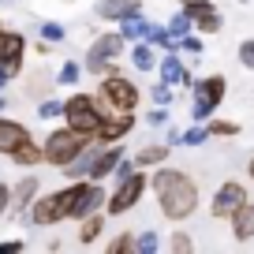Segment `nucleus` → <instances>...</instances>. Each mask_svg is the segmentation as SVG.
<instances>
[{"label":"nucleus","mask_w":254,"mask_h":254,"mask_svg":"<svg viewBox=\"0 0 254 254\" xmlns=\"http://www.w3.org/2000/svg\"><path fill=\"white\" fill-rule=\"evenodd\" d=\"M150 187H153L157 206H161V213H165L168 221H187V217L198 209V183L190 180L183 168H168V161L153 168Z\"/></svg>","instance_id":"1"},{"label":"nucleus","mask_w":254,"mask_h":254,"mask_svg":"<svg viewBox=\"0 0 254 254\" xmlns=\"http://www.w3.org/2000/svg\"><path fill=\"white\" fill-rule=\"evenodd\" d=\"M94 97H97V105H101L105 112H135L138 109V86L127 79V75H120V71L101 75Z\"/></svg>","instance_id":"2"},{"label":"nucleus","mask_w":254,"mask_h":254,"mask_svg":"<svg viewBox=\"0 0 254 254\" xmlns=\"http://www.w3.org/2000/svg\"><path fill=\"white\" fill-rule=\"evenodd\" d=\"M71 202H75V180H71V187H64V190L38 194V198L30 202V209H26V217H30V224H38V228L71 221Z\"/></svg>","instance_id":"3"},{"label":"nucleus","mask_w":254,"mask_h":254,"mask_svg":"<svg viewBox=\"0 0 254 254\" xmlns=\"http://www.w3.org/2000/svg\"><path fill=\"white\" fill-rule=\"evenodd\" d=\"M64 124L71 127V131H79L82 138H94L97 135V127L105 124V109L97 105L94 94H75L64 101Z\"/></svg>","instance_id":"4"},{"label":"nucleus","mask_w":254,"mask_h":254,"mask_svg":"<svg viewBox=\"0 0 254 254\" xmlns=\"http://www.w3.org/2000/svg\"><path fill=\"white\" fill-rule=\"evenodd\" d=\"M86 142H90V138H82L79 131H71L67 124L56 127V131H49L45 142H41V165H53V168L71 165V161L79 157V150H82Z\"/></svg>","instance_id":"5"},{"label":"nucleus","mask_w":254,"mask_h":254,"mask_svg":"<svg viewBox=\"0 0 254 254\" xmlns=\"http://www.w3.org/2000/svg\"><path fill=\"white\" fill-rule=\"evenodd\" d=\"M146 187H150V176H146L142 168H135L131 176L116 180V190L105 198V213H109V217H124L127 209L138 206V198L146 194Z\"/></svg>","instance_id":"6"},{"label":"nucleus","mask_w":254,"mask_h":254,"mask_svg":"<svg viewBox=\"0 0 254 254\" xmlns=\"http://www.w3.org/2000/svg\"><path fill=\"white\" fill-rule=\"evenodd\" d=\"M190 90H194L190 116H194V124H206V120L213 116L217 109H221L224 94H228V79H224V75H206V79L190 82Z\"/></svg>","instance_id":"7"},{"label":"nucleus","mask_w":254,"mask_h":254,"mask_svg":"<svg viewBox=\"0 0 254 254\" xmlns=\"http://www.w3.org/2000/svg\"><path fill=\"white\" fill-rule=\"evenodd\" d=\"M105 187L101 180H75V202H71V221H82L90 213H105Z\"/></svg>","instance_id":"8"},{"label":"nucleus","mask_w":254,"mask_h":254,"mask_svg":"<svg viewBox=\"0 0 254 254\" xmlns=\"http://www.w3.org/2000/svg\"><path fill=\"white\" fill-rule=\"evenodd\" d=\"M23 56H26V38L19 30H4L0 26V71L15 79L23 71Z\"/></svg>","instance_id":"9"},{"label":"nucleus","mask_w":254,"mask_h":254,"mask_svg":"<svg viewBox=\"0 0 254 254\" xmlns=\"http://www.w3.org/2000/svg\"><path fill=\"white\" fill-rule=\"evenodd\" d=\"M247 198H251V194H247L243 183H239V180H228V183H221V187H217L213 202H209V213H213L217 221H228V217L236 213Z\"/></svg>","instance_id":"10"},{"label":"nucleus","mask_w":254,"mask_h":254,"mask_svg":"<svg viewBox=\"0 0 254 254\" xmlns=\"http://www.w3.org/2000/svg\"><path fill=\"white\" fill-rule=\"evenodd\" d=\"M131 127H135V112H105V124L97 127L94 142H101V146L120 142L124 135H131Z\"/></svg>","instance_id":"11"},{"label":"nucleus","mask_w":254,"mask_h":254,"mask_svg":"<svg viewBox=\"0 0 254 254\" xmlns=\"http://www.w3.org/2000/svg\"><path fill=\"white\" fill-rule=\"evenodd\" d=\"M120 157H124V146H120V142L97 146V153H94V165H90V176H86V180H109Z\"/></svg>","instance_id":"12"},{"label":"nucleus","mask_w":254,"mask_h":254,"mask_svg":"<svg viewBox=\"0 0 254 254\" xmlns=\"http://www.w3.org/2000/svg\"><path fill=\"white\" fill-rule=\"evenodd\" d=\"M157 75H161V82H168V86H190V71L183 67V60L176 53H165L157 60Z\"/></svg>","instance_id":"13"},{"label":"nucleus","mask_w":254,"mask_h":254,"mask_svg":"<svg viewBox=\"0 0 254 254\" xmlns=\"http://www.w3.org/2000/svg\"><path fill=\"white\" fill-rule=\"evenodd\" d=\"M97 19H109V23H120V19H131L142 11V4L138 0H97L94 4Z\"/></svg>","instance_id":"14"},{"label":"nucleus","mask_w":254,"mask_h":254,"mask_svg":"<svg viewBox=\"0 0 254 254\" xmlns=\"http://www.w3.org/2000/svg\"><path fill=\"white\" fill-rule=\"evenodd\" d=\"M124 49H127V41L120 38V30H112V34H101V38L90 45V60H120L124 56Z\"/></svg>","instance_id":"15"},{"label":"nucleus","mask_w":254,"mask_h":254,"mask_svg":"<svg viewBox=\"0 0 254 254\" xmlns=\"http://www.w3.org/2000/svg\"><path fill=\"white\" fill-rule=\"evenodd\" d=\"M26 138H30V127H26V124L0 116V153H11L19 142H26Z\"/></svg>","instance_id":"16"},{"label":"nucleus","mask_w":254,"mask_h":254,"mask_svg":"<svg viewBox=\"0 0 254 254\" xmlns=\"http://www.w3.org/2000/svg\"><path fill=\"white\" fill-rule=\"evenodd\" d=\"M232 221V236H236V243H247V239H254V202L247 198L243 206L236 209V213L228 217Z\"/></svg>","instance_id":"17"},{"label":"nucleus","mask_w":254,"mask_h":254,"mask_svg":"<svg viewBox=\"0 0 254 254\" xmlns=\"http://www.w3.org/2000/svg\"><path fill=\"white\" fill-rule=\"evenodd\" d=\"M41 194V183H38V176H23V180L15 183V190H11V209L15 213H26L30 209V202Z\"/></svg>","instance_id":"18"},{"label":"nucleus","mask_w":254,"mask_h":254,"mask_svg":"<svg viewBox=\"0 0 254 254\" xmlns=\"http://www.w3.org/2000/svg\"><path fill=\"white\" fill-rule=\"evenodd\" d=\"M187 15H190V30H198V34H217L224 26L221 11H217L213 4H206V8H198V11H187Z\"/></svg>","instance_id":"19"},{"label":"nucleus","mask_w":254,"mask_h":254,"mask_svg":"<svg viewBox=\"0 0 254 254\" xmlns=\"http://www.w3.org/2000/svg\"><path fill=\"white\" fill-rule=\"evenodd\" d=\"M150 26L153 23L138 11V15H131V19H120V38H124L127 45H131V41H146L150 38Z\"/></svg>","instance_id":"20"},{"label":"nucleus","mask_w":254,"mask_h":254,"mask_svg":"<svg viewBox=\"0 0 254 254\" xmlns=\"http://www.w3.org/2000/svg\"><path fill=\"white\" fill-rule=\"evenodd\" d=\"M168 150H172L168 142H150V146H142V150L135 153V168H157V165H165V161H168Z\"/></svg>","instance_id":"21"},{"label":"nucleus","mask_w":254,"mask_h":254,"mask_svg":"<svg viewBox=\"0 0 254 254\" xmlns=\"http://www.w3.org/2000/svg\"><path fill=\"white\" fill-rule=\"evenodd\" d=\"M8 157L15 161L19 168H34V165H41V142H34V135H30L26 142H19Z\"/></svg>","instance_id":"22"},{"label":"nucleus","mask_w":254,"mask_h":254,"mask_svg":"<svg viewBox=\"0 0 254 254\" xmlns=\"http://www.w3.org/2000/svg\"><path fill=\"white\" fill-rule=\"evenodd\" d=\"M131 64H135L138 71H153L157 67V49L150 41H131Z\"/></svg>","instance_id":"23"},{"label":"nucleus","mask_w":254,"mask_h":254,"mask_svg":"<svg viewBox=\"0 0 254 254\" xmlns=\"http://www.w3.org/2000/svg\"><path fill=\"white\" fill-rule=\"evenodd\" d=\"M101 232H105V213L82 217V221H79V243H82V247L97 243V239H101Z\"/></svg>","instance_id":"24"},{"label":"nucleus","mask_w":254,"mask_h":254,"mask_svg":"<svg viewBox=\"0 0 254 254\" xmlns=\"http://www.w3.org/2000/svg\"><path fill=\"white\" fill-rule=\"evenodd\" d=\"M206 131H209V138H236L239 135V124H236V120H213V116H209L206 120Z\"/></svg>","instance_id":"25"},{"label":"nucleus","mask_w":254,"mask_h":254,"mask_svg":"<svg viewBox=\"0 0 254 254\" xmlns=\"http://www.w3.org/2000/svg\"><path fill=\"white\" fill-rule=\"evenodd\" d=\"M79 75H82V64L79 60H67L60 67V75H56V82H60V86H79Z\"/></svg>","instance_id":"26"},{"label":"nucleus","mask_w":254,"mask_h":254,"mask_svg":"<svg viewBox=\"0 0 254 254\" xmlns=\"http://www.w3.org/2000/svg\"><path fill=\"white\" fill-rule=\"evenodd\" d=\"M165 30L172 34L176 41H180L183 34H190V15H187V11H183V8H180V11H176V15H172V19H168V26H165Z\"/></svg>","instance_id":"27"},{"label":"nucleus","mask_w":254,"mask_h":254,"mask_svg":"<svg viewBox=\"0 0 254 254\" xmlns=\"http://www.w3.org/2000/svg\"><path fill=\"white\" fill-rule=\"evenodd\" d=\"M157 251H161L157 232H138L135 236V254H157Z\"/></svg>","instance_id":"28"},{"label":"nucleus","mask_w":254,"mask_h":254,"mask_svg":"<svg viewBox=\"0 0 254 254\" xmlns=\"http://www.w3.org/2000/svg\"><path fill=\"white\" fill-rule=\"evenodd\" d=\"M206 138H209L206 124H194V127H187V131H180V146H202Z\"/></svg>","instance_id":"29"},{"label":"nucleus","mask_w":254,"mask_h":254,"mask_svg":"<svg viewBox=\"0 0 254 254\" xmlns=\"http://www.w3.org/2000/svg\"><path fill=\"white\" fill-rule=\"evenodd\" d=\"M109 254H135V232H120L109 243Z\"/></svg>","instance_id":"30"},{"label":"nucleus","mask_w":254,"mask_h":254,"mask_svg":"<svg viewBox=\"0 0 254 254\" xmlns=\"http://www.w3.org/2000/svg\"><path fill=\"white\" fill-rule=\"evenodd\" d=\"M172 97H176V90L168 86V82H153L150 86V101L153 105H172Z\"/></svg>","instance_id":"31"},{"label":"nucleus","mask_w":254,"mask_h":254,"mask_svg":"<svg viewBox=\"0 0 254 254\" xmlns=\"http://www.w3.org/2000/svg\"><path fill=\"white\" fill-rule=\"evenodd\" d=\"M60 112H64V101H56V97H45V101L38 105V116L41 120H56Z\"/></svg>","instance_id":"32"},{"label":"nucleus","mask_w":254,"mask_h":254,"mask_svg":"<svg viewBox=\"0 0 254 254\" xmlns=\"http://www.w3.org/2000/svg\"><path fill=\"white\" fill-rule=\"evenodd\" d=\"M168 247H172L176 254H187V251H194V239H190L187 232H172V239H168Z\"/></svg>","instance_id":"33"},{"label":"nucleus","mask_w":254,"mask_h":254,"mask_svg":"<svg viewBox=\"0 0 254 254\" xmlns=\"http://www.w3.org/2000/svg\"><path fill=\"white\" fill-rule=\"evenodd\" d=\"M180 53L202 56V38H198V34H183V38H180Z\"/></svg>","instance_id":"34"},{"label":"nucleus","mask_w":254,"mask_h":254,"mask_svg":"<svg viewBox=\"0 0 254 254\" xmlns=\"http://www.w3.org/2000/svg\"><path fill=\"white\" fill-rule=\"evenodd\" d=\"M146 124L150 127H165L168 124V105H153V109L146 112Z\"/></svg>","instance_id":"35"},{"label":"nucleus","mask_w":254,"mask_h":254,"mask_svg":"<svg viewBox=\"0 0 254 254\" xmlns=\"http://www.w3.org/2000/svg\"><path fill=\"white\" fill-rule=\"evenodd\" d=\"M41 38H45L49 45H56V41H64V26L60 23H41Z\"/></svg>","instance_id":"36"},{"label":"nucleus","mask_w":254,"mask_h":254,"mask_svg":"<svg viewBox=\"0 0 254 254\" xmlns=\"http://www.w3.org/2000/svg\"><path fill=\"white\" fill-rule=\"evenodd\" d=\"M239 64H243V67H254V38L239 41Z\"/></svg>","instance_id":"37"},{"label":"nucleus","mask_w":254,"mask_h":254,"mask_svg":"<svg viewBox=\"0 0 254 254\" xmlns=\"http://www.w3.org/2000/svg\"><path fill=\"white\" fill-rule=\"evenodd\" d=\"M8 209H11V187H8V183H0V217L8 213Z\"/></svg>","instance_id":"38"},{"label":"nucleus","mask_w":254,"mask_h":254,"mask_svg":"<svg viewBox=\"0 0 254 254\" xmlns=\"http://www.w3.org/2000/svg\"><path fill=\"white\" fill-rule=\"evenodd\" d=\"M206 4H213V0H180L183 11H198V8H206Z\"/></svg>","instance_id":"39"},{"label":"nucleus","mask_w":254,"mask_h":254,"mask_svg":"<svg viewBox=\"0 0 254 254\" xmlns=\"http://www.w3.org/2000/svg\"><path fill=\"white\" fill-rule=\"evenodd\" d=\"M23 251V239H8V243H0V254H15Z\"/></svg>","instance_id":"40"},{"label":"nucleus","mask_w":254,"mask_h":254,"mask_svg":"<svg viewBox=\"0 0 254 254\" xmlns=\"http://www.w3.org/2000/svg\"><path fill=\"white\" fill-rule=\"evenodd\" d=\"M247 176H251V183H254V157L247 161Z\"/></svg>","instance_id":"41"},{"label":"nucleus","mask_w":254,"mask_h":254,"mask_svg":"<svg viewBox=\"0 0 254 254\" xmlns=\"http://www.w3.org/2000/svg\"><path fill=\"white\" fill-rule=\"evenodd\" d=\"M0 112H4V97H0Z\"/></svg>","instance_id":"42"}]
</instances>
